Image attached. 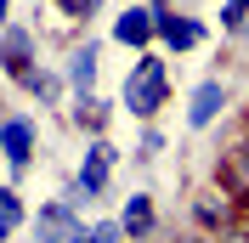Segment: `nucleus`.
Masks as SVG:
<instances>
[{"label":"nucleus","mask_w":249,"mask_h":243,"mask_svg":"<svg viewBox=\"0 0 249 243\" xmlns=\"http://www.w3.org/2000/svg\"><path fill=\"white\" fill-rule=\"evenodd\" d=\"M124 107L136 113V119H153L159 107H164V62L159 57H142L124 79Z\"/></svg>","instance_id":"nucleus-1"},{"label":"nucleus","mask_w":249,"mask_h":243,"mask_svg":"<svg viewBox=\"0 0 249 243\" xmlns=\"http://www.w3.org/2000/svg\"><path fill=\"white\" fill-rule=\"evenodd\" d=\"M85 221L74 215V204H46L40 209V243H79Z\"/></svg>","instance_id":"nucleus-2"},{"label":"nucleus","mask_w":249,"mask_h":243,"mask_svg":"<svg viewBox=\"0 0 249 243\" xmlns=\"http://www.w3.org/2000/svg\"><path fill=\"white\" fill-rule=\"evenodd\" d=\"M153 34H159V12L153 6H130V12L113 17V40L119 46H147Z\"/></svg>","instance_id":"nucleus-3"},{"label":"nucleus","mask_w":249,"mask_h":243,"mask_svg":"<svg viewBox=\"0 0 249 243\" xmlns=\"http://www.w3.org/2000/svg\"><path fill=\"white\" fill-rule=\"evenodd\" d=\"M113 158H119V153H113L108 141H91L85 164H79V192H85V198H96L102 187H108V170H113Z\"/></svg>","instance_id":"nucleus-4"},{"label":"nucleus","mask_w":249,"mask_h":243,"mask_svg":"<svg viewBox=\"0 0 249 243\" xmlns=\"http://www.w3.org/2000/svg\"><path fill=\"white\" fill-rule=\"evenodd\" d=\"M221 107H227V85H221V79H204L198 91H193V102H187V124H193V130H204Z\"/></svg>","instance_id":"nucleus-5"},{"label":"nucleus","mask_w":249,"mask_h":243,"mask_svg":"<svg viewBox=\"0 0 249 243\" xmlns=\"http://www.w3.org/2000/svg\"><path fill=\"white\" fill-rule=\"evenodd\" d=\"M0 153L12 158V170H23L29 153H34V124L29 119H6V124H0Z\"/></svg>","instance_id":"nucleus-6"},{"label":"nucleus","mask_w":249,"mask_h":243,"mask_svg":"<svg viewBox=\"0 0 249 243\" xmlns=\"http://www.w3.org/2000/svg\"><path fill=\"white\" fill-rule=\"evenodd\" d=\"M159 40L176 51H193L204 40V23H193V17H176V12H159Z\"/></svg>","instance_id":"nucleus-7"},{"label":"nucleus","mask_w":249,"mask_h":243,"mask_svg":"<svg viewBox=\"0 0 249 243\" xmlns=\"http://www.w3.org/2000/svg\"><path fill=\"white\" fill-rule=\"evenodd\" d=\"M68 79H74L79 96H91V85H96V46H79L74 57H68Z\"/></svg>","instance_id":"nucleus-8"},{"label":"nucleus","mask_w":249,"mask_h":243,"mask_svg":"<svg viewBox=\"0 0 249 243\" xmlns=\"http://www.w3.org/2000/svg\"><path fill=\"white\" fill-rule=\"evenodd\" d=\"M17 226H23V198H17L12 187H0V243L12 238Z\"/></svg>","instance_id":"nucleus-9"},{"label":"nucleus","mask_w":249,"mask_h":243,"mask_svg":"<svg viewBox=\"0 0 249 243\" xmlns=\"http://www.w3.org/2000/svg\"><path fill=\"white\" fill-rule=\"evenodd\" d=\"M6 68H12V74H23V68H29V34H23V29L6 34Z\"/></svg>","instance_id":"nucleus-10"},{"label":"nucleus","mask_w":249,"mask_h":243,"mask_svg":"<svg viewBox=\"0 0 249 243\" xmlns=\"http://www.w3.org/2000/svg\"><path fill=\"white\" fill-rule=\"evenodd\" d=\"M153 226V204H147V198H130V204H124V232H147Z\"/></svg>","instance_id":"nucleus-11"},{"label":"nucleus","mask_w":249,"mask_h":243,"mask_svg":"<svg viewBox=\"0 0 249 243\" xmlns=\"http://www.w3.org/2000/svg\"><path fill=\"white\" fill-rule=\"evenodd\" d=\"M74 119L79 124H102V102H96V96H79V102H74Z\"/></svg>","instance_id":"nucleus-12"},{"label":"nucleus","mask_w":249,"mask_h":243,"mask_svg":"<svg viewBox=\"0 0 249 243\" xmlns=\"http://www.w3.org/2000/svg\"><path fill=\"white\" fill-rule=\"evenodd\" d=\"M79 243H119V226H113V221H102V226H91Z\"/></svg>","instance_id":"nucleus-13"},{"label":"nucleus","mask_w":249,"mask_h":243,"mask_svg":"<svg viewBox=\"0 0 249 243\" xmlns=\"http://www.w3.org/2000/svg\"><path fill=\"white\" fill-rule=\"evenodd\" d=\"M57 6H62V12H74V17H91L102 0H57Z\"/></svg>","instance_id":"nucleus-14"},{"label":"nucleus","mask_w":249,"mask_h":243,"mask_svg":"<svg viewBox=\"0 0 249 243\" xmlns=\"http://www.w3.org/2000/svg\"><path fill=\"white\" fill-rule=\"evenodd\" d=\"M244 6H249V0H227V17H221V23H227V29H238V23H244Z\"/></svg>","instance_id":"nucleus-15"},{"label":"nucleus","mask_w":249,"mask_h":243,"mask_svg":"<svg viewBox=\"0 0 249 243\" xmlns=\"http://www.w3.org/2000/svg\"><path fill=\"white\" fill-rule=\"evenodd\" d=\"M0 17H6V0H0Z\"/></svg>","instance_id":"nucleus-16"}]
</instances>
